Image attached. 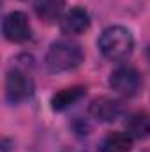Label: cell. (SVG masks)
I'll return each instance as SVG.
<instances>
[{
    "label": "cell",
    "mask_w": 150,
    "mask_h": 152,
    "mask_svg": "<svg viewBox=\"0 0 150 152\" xmlns=\"http://www.w3.org/2000/svg\"><path fill=\"white\" fill-rule=\"evenodd\" d=\"M83 58H85V53L78 42L71 39H60L50 44L44 55V67L51 75L67 73L79 67Z\"/></svg>",
    "instance_id": "cell-1"
},
{
    "label": "cell",
    "mask_w": 150,
    "mask_h": 152,
    "mask_svg": "<svg viewBox=\"0 0 150 152\" xmlns=\"http://www.w3.org/2000/svg\"><path fill=\"white\" fill-rule=\"evenodd\" d=\"M97 46L104 58L111 62H122L133 55L134 37L129 28L122 25H110L101 32L97 39Z\"/></svg>",
    "instance_id": "cell-2"
},
{
    "label": "cell",
    "mask_w": 150,
    "mask_h": 152,
    "mask_svg": "<svg viewBox=\"0 0 150 152\" xmlns=\"http://www.w3.org/2000/svg\"><path fill=\"white\" fill-rule=\"evenodd\" d=\"M4 94L5 101L9 104H20L32 97L34 94V81L23 66H14L5 73V83H4Z\"/></svg>",
    "instance_id": "cell-3"
},
{
    "label": "cell",
    "mask_w": 150,
    "mask_h": 152,
    "mask_svg": "<svg viewBox=\"0 0 150 152\" xmlns=\"http://www.w3.org/2000/svg\"><path fill=\"white\" fill-rule=\"evenodd\" d=\"M110 87L120 97H134L143 87L141 73L131 64H120L110 75Z\"/></svg>",
    "instance_id": "cell-4"
},
{
    "label": "cell",
    "mask_w": 150,
    "mask_h": 152,
    "mask_svg": "<svg viewBox=\"0 0 150 152\" xmlns=\"http://www.w3.org/2000/svg\"><path fill=\"white\" fill-rule=\"evenodd\" d=\"M2 34L9 42H27L32 37V27L28 16L21 11H11L2 20Z\"/></svg>",
    "instance_id": "cell-5"
},
{
    "label": "cell",
    "mask_w": 150,
    "mask_h": 152,
    "mask_svg": "<svg viewBox=\"0 0 150 152\" xmlns=\"http://www.w3.org/2000/svg\"><path fill=\"white\" fill-rule=\"evenodd\" d=\"M88 115L103 124H111L115 120H118L124 115V104L120 99L110 97V96H101L95 97L90 106H88Z\"/></svg>",
    "instance_id": "cell-6"
},
{
    "label": "cell",
    "mask_w": 150,
    "mask_h": 152,
    "mask_svg": "<svg viewBox=\"0 0 150 152\" xmlns=\"http://www.w3.org/2000/svg\"><path fill=\"white\" fill-rule=\"evenodd\" d=\"M90 28V14L83 7H71L60 18V30L69 36H79Z\"/></svg>",
    "instance_id": "cell-7"
},
{
    "label": "cell",
    "mask_w": 150,
    "mask_h": 152,
    "mask_svg": "<svg viewBox=\"0 0 150 152\" xmlns=\"http://www.w3.org/2000/svg\"><path fill=\"white\" fill-rule=\"evenodd\" d=\"M87 94V87L83 85H73V87H67V88H62L58 92H55L51 96V110L53 112H64L71 106H74L78 101H81Z\"/></svg>",
    "instance_id": "cell-8"
},
{
    "label": "cell",
    "mask_w": 150,
    "mask_h": 152,
    "mask_svg": "<svg viewBox=\"0 0 150 152\" xmlns=\"http://www.w3.org/2000/svg\"><path fill=\"white\" fill-rule=\"evenodd\" d=\"M125 133L133 140H145L150 136V115L147 112H134L127 115L124 122Z\"/></svg>",
    "instance_id": "cell-9"
},
{
    "label": "cell",
    "mask_w": 150,
    "mask_h": 152,
    "mask_svg": "<svg viewBox=\"0 0 150 152\" xmlns=\"http://www.w3.org/2000/svg\"><path fill=\"white\" fill-rule=\"evenodd\" d=\"M66 9V0H34V12L39 20L53 23L60 20Z\"/></svg>",
    "instance_id": "cell-10"
},
{
    "label": "cell",
    "mask_w": 150,
    "mask_h": 152,
    "mask_svg": "<svg viewBox=\"0 0 150 152\" xmlns=\"http://www.w3.org/2000/svg\"><path fill=\"white\" fill-rule=\"evenodd\" d=\"M134 140L125 131L108 133L99 143V152H131Z\"/></svg>",
    "instance_id": "cell-11"
},
{
    "label": "cell",
    "mask_w": 150,
    "mask_h": 152,
    "mask_svg": "<svg viewBox=\"0 0 150 152\" xmlns=\"http://www.w3.org/2000/svg\"><path fill=\"white\" fill-rule=\"evenodd\" d=\"M9 143H11V140L4 138V142H2V152H9Z\"/></svg>",
    "instance_id": "cell-12"
},
{
    "label": "cell",
    "mask_w": 150,
    "mask_h": 152,
    "mask_svg": "<svg viewBox=\"0 0 150 152\" xmlns=\"http://www.w3.org/2000/svg\"><path fill=\"white\" fill-rule=\"evenodd\" d=\"M149 60H150V50H149Z\"/></svg>",
    "instance_id": "cell-13"
}]
</instances>
